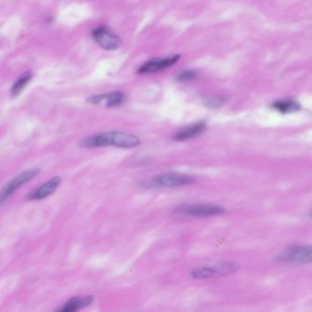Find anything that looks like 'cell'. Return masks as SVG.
I'll list each match as a JSON object with an SVG mask.
<instances>
[{"mask_svg": "<svg viewBox=\"0 0 312 312\" xmlns=\"http://www.w3.org/2000/svg\"><path fill=\"white\" fill-rule=\"evenodd\" d=\"M194 179L178 173H168L158 175L151 180H144L141 185L145 188H174L191 184Z\"/></svg>", "mask_w": 312, "mask_h": 312, "instance_id": "obj_3", "label": "cell"}, {"mask_svg": "<svg viewBox=\"0 0 312 312\" xmlns=\"http://www.w3.org/2000/svg\"><path fill=\"white\" fill-rule=\"evenodd\" d=\"M225 98L223 97H213L206 102V104L211 108H217L225 104Z\"/></svg>", "mask_w": 312, "mask_h": 312, "instance_id": "obj_16", "label": "cell"}, {"mask_svg": "<svg viewBox=\"0 0 312 312\" xmlns=\"http://www.w3.org/2000/svg\"><path fill=\"white\" fill-rule=\"evenodd\" d=\"M94 40L106 51H114L120 47L121 39L104 26L95 29L93 32Z\"/></svg>", "mask_w": 312, "mask_h": 312, "instance_id": "obj_6", "label": "cell"}, {"mask_svg": "<svg viewBox=\"0 0 312 312\" xmlns=\"http://www.w3.org/2000/svg\"><path fill=\"white\" fill-rule=\"evenodd\" d=\"M206 128V123L205 122H198L193 125H189L185 128L180 129V131L174 134L172 139L176 141L188 140L190 139L195 138L196 136H199L200 134L205 130Z\"/></svg>", "mask_w": 312, "mask_h": 312, "instance_id": "obj_11", "label": "cell"}, {"mask_svg": "<svg viewBox=\"0 0 312 312\" xmlns=\"http://www.w3.org/2000/svg\"><path fill=\"white\" fill-rule=\"evenodd\" d=\"M283 260L295 265L309 264L312 262V245H303L292 248L283 256Z\"/></svg>", "mask_w": 312, "mask_h": 312, "instance_id": "obj_7", "label": "cell"}, {"mask_svg": "<svg viewBox=\"0 0 312 312\" xmlns=\"http://www.w3.org/2000/svg\"><path fill=\"white\" fill-rule=\"evenodd\" d=\"M176 212L188 216H212L219 215L225 212V209L217 205L211 204H193V205H181L176 209Z\"/></svg>", "mask_w": 312, "mask_h": 312, "instance_id": "obj_4", "label": "cell"}, {"mask_svg": "<svg viewBox=\"0 0 312 312\" xmlns=\"http://www.w3.org/2000/svg\"><path fill=\"white\" fill-rule=\"evenodd\" d=\"M94 301V296H74L69 299L62 308L58 309V312H74L81 309H84L87 306L92 304Z\"/></svg>", "mask_w": 312, "mask_h": 312, "instance_id": "obj_12", "label": "cell"}, {"mask_svg": "<svg viewBox=\"0 0 312 312\" xmlns=\"http://www.w3.org/2000/svg\"><path fill=\"white\" fill-rule=\"evenodd\" d=\"M239 269V265L234 262H221L213 265H203L197 267L191 273L196 279H205L228 276L235 273Z\"/></svg>", "mask_w": 312, "mask_h": 312, "instance_id": "obj_2", "label": "cell"}, {"mask_svg": "<svg viewBox=\"0 0 312 312\" xmlns=\"http://www.w3.org/2000/svg\"><path fill=\"white\" fill-rule=\"evenodd\" d=\"M273 108L279 111L282 114H289L296 112L300 109V105L298 103L292 100H285L274 103Z\"/></svg>", "mask_w": 312, "mask_h": 312, "instance_id": "obj_13", "label": "cell"}, {"mask_svg": "<svg viewBox=\"0 0 312 312\" xmlns=\"http://www.w3.org/2000/svg\"><path fill=\"white\" fill-rule=\"evenodd\" d=\"M61 177H54L47 181L45 184L33 191L32 193L28 196V199L31 201H39L44 198H47L48 196L52 195L54 192L57 188L61 184Z\"/></svg>", "mask_w": 312, "mask_h": 312, "instance_id": "obj_9", "label": "cell"}, {"mask_svg": "<svg viewBox=\"0 0 312 312\" xmlns=\"http://www.w3.org/2000/svg\"><path fill=\"white\" fill-rule=\"evenodd\" d=\"M196 73L193 70H184L180 72V74L177 76V80L180 82H186L195 78Z\"/></svg>", "mask_w": 312, "mask_h": 312, "instance_id": "obj_15", "label": "cell"}, {"mask_svg": "<svg viewBox=\"0 0 312 312\" xmlns=\"http://www.w3.org/2000/svg\"><path fill=\"white\" fill-rule=\"evenodd\" d=\"M179 59H180V55H176V56L164 58V59H152L141 66L139 69V73H151V72H156L159 70H165L177 63Z\"/></svg>", "mask_w": 312, "mask_h": 312, "instance_id": "obj_8", "label": "cell"}, {"mask_svg": "<svg viewBox=\"0 0 312 312\" xmlns=\"http://www.w3.org/2000/svg\"><path fill=\"white\" fill-rule=\"evenodd\" d=\"M32 79V73L31 72H25L21 74L18 78L17 79L16 82L11 88V94L13 96H17L21 93V91L25 88V86L28 85V83Z\"/></svg>", "mask_w": 312, "mask_h": 312, "instance_id": "obj_14", "label": "cell"}, {"mask_svg": "<svg viewBox=\"0 0 312 312\" xmlns=\"http://www.w3.org/2000/svg\"><path fill=\"white\" fill-rule=\"evenodd\" d=\"M125 99V95L121 92H112L108 94H97L92 95L87 98V102L93 104H98L103 101L105 102L107 107H114L121 104Z\"/></svg>", "mask_w": 312, "mask_h": 312, "instance_id": "obj_10", "label": "cell"}, {"mask_svg": "<svg viewBox=\"0 0 312 312\" xmlns=\"http://www.w3.org/2000/svg\"><path fill=\"white\" fill-rule=\"evenodd\" d=\"M141 141L137 136L120 131H111L91 136L79 143L84 148H102V147H118L132 148L140 145Z\"/></svg>", "mask_w": 312, "mask_h": 312, "instance_id": "obj_1", "label": "cell"}, {"mask_svg": "<svg viewBox=\"0 0 312 312\" xmlns=\"http://www.w3.org/2000/svg\"><path fill=\"white\" fill-rule=\"evenodd\" d=\"M40 170L39 169H32L29 170L27 172H22L19 175H17L13 180H10L8 183H7L1 191V203H3L6 200H8L10 196L12 195L17 190L19 187H21L27 182L35 178L39 174Z\"/></svg>", "mask_w": 312, "mask_h": 312, "instance_id": "obj_5", "label": "cell"}]
</instances>
